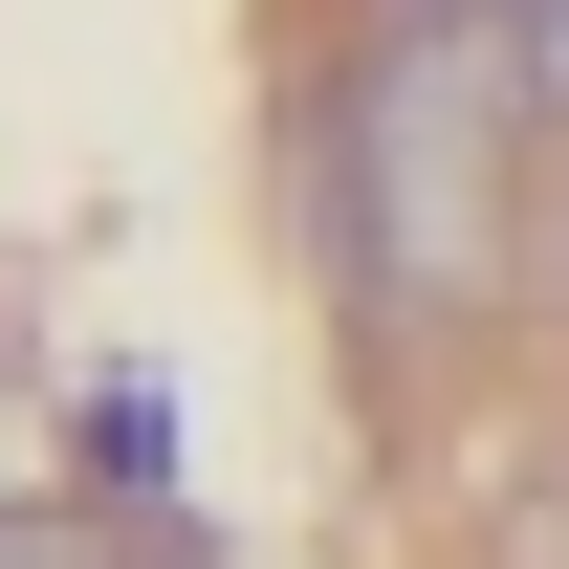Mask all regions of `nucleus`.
Returning <instances> with one entry per match:
<instances>
[{
	"label": "nucleus",
	"instance_id": "2",
	"mask_svg": "<svg viewBox=\"0 0 569 569\" xmlns=\"http://www.w3.org/2000/svg\"><path fill=\"white\" fill-rule=\"evenodd\" d=\"M0 569H110V526H0Z\"/></svg>",
	"mask_w": 569,
	"mask_h": 569
},
{
	"label": "nucleus",
	"instance_id": "3",
	"mask_svg": "<svg viewBox=\"0 0 569 569\" xmlns=\"http://www.w3.org/2000/svg\"><path fill=\"white\" fill-rule=\"evenodd\" d=\"M482 22H503V44H569V0H482Z\"/></svg>",
	"mask_w": 569,
	"mask_h": 569
},
{
	"label": "nucleus",
	"instance_id": "1",
	"mask_svg": "<svg viewBox=\"0 0 569 569\" xmlns=\"http://www.w3.org/2000/svg\"><path fill=\"white\" fill-rule=\"evenodd\" d=\"M526 110H548V44H503L482 0H395L329 110H307V176H329V263H351L372 329H460L526 263Z\"/></svg>",
	"mask_w": 569,
	"mask_h": 569
}]
</instances>
